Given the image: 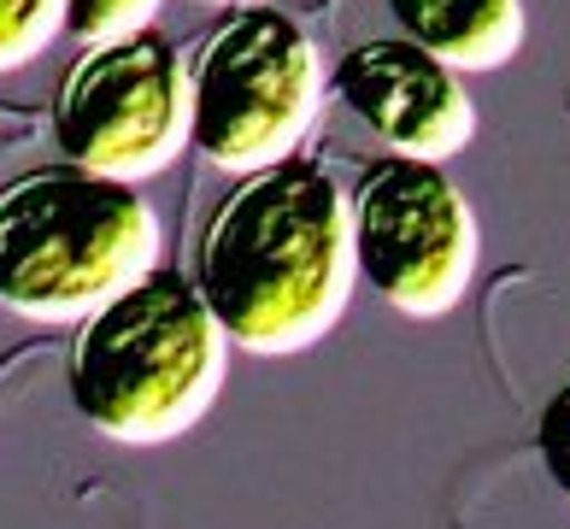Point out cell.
I'll return each instance as SVG.
<instances>
[{"instance_id":"obj_1","label":"cell","mask_w":570,"mask_h":529,"mask_svg":"<svg viewBox=\"0 0 570 529\" xmlns=\"http://www.w3.org/2000/svg\"><path fill=\"white\" fill-rule=\"evenodd\" d=\"M358 283L353 206L312 159L242 177L200 229L195 288L229 347L288 359L342 324Z\"/></svg>"},{"instance_id":"obj_2","label":"cell","mask_w":570,"mask_h":529,"mask_svg":"<svg viewBox=\"0 0 570 529\" xmlns=\"http://www.w3.org/2000/svg\"><path fill=\"white\" fill-rule=\"evenodd\" d=\"M229 371V335L195 277L154 265L77 324L66 359L71 406L124 448H159L213 412Z\"/></svg>"},{"instance_id":"obj_3","label":"cell","mask_w":570,"mask_h":529,"mask_svg":"<svg viewBox=\"0 0 570 529\" xmlns=\"http://www.w3.org/2000/svg\"><path fill=\"white\" fill-rule=\"evenodd\" d=\"M159 265V218L136 183L41 165L0 188V306L36 324H82Z\"/></svg>"},{"instance_id":"obj_4","label":"cell","mask_w":570,"mask_h":529,"mask_svg":"<svg viewBox=\"0 0 570 529\" xmlns=\"http://www.w3.org/2000/svg\"><path fill=\"white\" fill-rule=\"evenodd\" d=\"M324 100L312 36L277 7H236L188 66V147L218 172H271L294 159Z\"/></svg>"},{"instance_id":"obj_5","label":"cell","mask_w":570,"mask_h":529,"mask_svg":"<svg viewBox=\"0 0 570 529\" xmlns=\"http://www.w3.org/2000/svg\"><path fill=\"white\" fill-rule=\"evenodd\" d=\"M353 253L400 317H448L476 277V212L430 159H376L353 188Z\"/></svg>"},{"instance_id":"obj_6","label":"cell","mask_w":570,"mask_h":529,"mask_svg":"<svg viewBox=\"0 0 570 529\" xmlns=\"http://www.w3.org/2000/svg\"><path fill=\"white\" fill-rule=\"evenodd\" d=\"M53 141L66 165L141 183L188 147V71L159 30L82 48L53 95Z\"/></svg>"},{"instance_id":"obj_7","label":"cell","mask_w":570,"mask_h":529,"mask_svg":"<svg viewBox=\"0 0 570 529\" xmlns=\"http://www.w3.org/2000/svg\"><path fill=\"white\" fill-rule=\"evenodd\" d=\"M335 95H342L358 124H371L394 154L406 159H453L476 136V106L464 95L453 66H441L430 48H417L406 36L358 41L335 66Z\"/></svg>"},{"instance_id":"obj_8","label":"cell","mask_w":570,"mask_h":529,"mask_svg":"<svg viewBox=\"0 0 570 529\" xmlns=\"http://www.w3.org/2000/svg\"><path fill=\"white\" fill-rule=\"evenodd\" d=\"M406 41L430 48L453 71H500L523 48V0H389Z\"/></svg>"},{"instance_id":"obj_9","label":"cell","mask_w":570,"mask_h":529,"mask_svg":"<svg viewBox=\"0 0 570 529\" xmlns=\"http://www.w3.org/2000/svg\"><path fill=\"white\" fill-rule=\"evenodd\" d=\"M71 0H0V71H18L66 30Z\"/></svg>"},{"instance_id":"obj_10","label":"cell","mask_w":570,"mask_h":529,"mask_svg":"<svg viewBox=\"0 0 570 529\" xmlns=\"http://www.w3.org/2000/svg\"><path fill=\"white\" fill-rule=\"evenodd\" d=\"M159 0H71L66 12V30L82 41V48H100V41H124V36H141L154 25Z\"/></svg>"},{"instance_id":"obj_11","label":"cell","mask_w":570,"mask_h":529,"mask_svg":"<svg viewBox=\"0 0 570 529\" xmlns=\"http://www.w3.org/2000/svg\"><path fill=\"white\" fill-rule=\"evenodd\" d=\"M535 453L553 477V489L570 500V383L541 406V423H535Z\"/></svg>"},{"instance_id":"obj_12","label":"cell","mask_w":570,"mask_h":529,"mask_svg":"<svg viewBox=\"0 0 570 529\" xmlns=\"http://www.w3.org/2000/svg\"><path fill=\"white\" fill-rule=\"evenodd\" d=\"M218 7H259V0H218Z\"/></svg>"}]
</instances>
